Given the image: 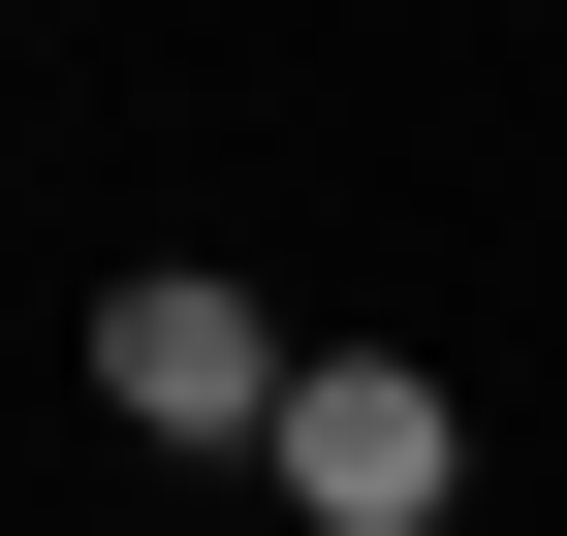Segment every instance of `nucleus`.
I'll return each instance as SVG.
<instances>
[{"label":"nucleus","mask_w":567,"mask_h":536,"mask_svg":"<svg viewBox=\"0 0 567 536\" xmlns=\"http://www.w3.org/2000/svg\"><path fill=\"white\" fill-rule=\"evenodd\" d=\"M252 474L316 505V536H442V474H473V411H442L410 348H316V379H284V442H252Z\"/></svg>","instance_id":"obj_1"},{"label":"nucleus","mask_w":567,"mask_h":536,"mask_svg":"<svg viewBox=\"0 0 567 536\" xmlns=\"http://www.w3.org/2000/svg\"><path fill=\"white\" fill-rule=\"evenodd\" d=\"M284 379H316V348H284L252 285H126V316H95V411H126V442H284Z\"/></svg>","instance_id":"obj_2"}]
</instances>
